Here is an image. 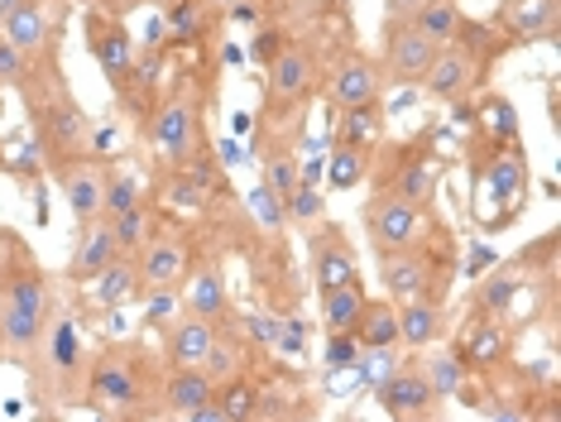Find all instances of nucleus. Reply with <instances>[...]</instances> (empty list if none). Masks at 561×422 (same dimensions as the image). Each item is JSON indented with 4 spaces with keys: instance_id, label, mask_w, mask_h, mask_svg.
Listing matches in <instances>:
<instances>
[{
    "instance_id": "nucleus-41",
    "label": "nucleus",
    "mask_w": 561,
    "mask_h": 422,
    "mask_svg": "<svg viewBox=\"0 0 561 422\" xmlns=\"http://www.w3.org/2000/svg\"><path fill=\"white\" fill-rule=\"evenodd\" d=\"M432 192H437V178H432V169H408L399 178V197H408L413 207H423Z\"/></svg>"
},
{
    "instance_id": "nucleus-51",
    "label": "nucleus",
    "mask_w": 561,
    "mask_h": 422,
    "mask_svg": "<svg viewBox=\"0 0 561 422\" xmlns=\"http://www.w3.org/2000/svg\"><path fill=\"white\" fill-rule=\"evenodd\" d=\"M274 54V34H264V38H254V58H270Z\"/></svg>"
},
{
    "instance_id": "nucleus-39",
    "label": "nucleus",
    "mask_w": 561,
    "mask_h": 422,
    "mask_svg": "<svg viewBox=\"0 0 561 422\" xmlns=\"http://www.w3.org/2000/svg\"><path fill=\"white\" fill-rule=\"evenodd\" d=\"M360 351H365V345L355 341V331H331V341H327V369H355Z\"/></svg>"
},
{
    "instance_id": "nucleus-19",
    "label": "nucleus",
    "mask_w": 561,
    "mask_h": 422,
    "mask_svg": "<svg viewBox=\"0 0 561 422\" xmlns=\"http://www.w3.org/2000/svg\"><path fill=\"white\" fill-rule=\"evenodd\" d=\"M461 10H456V0H423V5L413 10V30L417 34H427L432 44H451L456 34H461Z\"/></svg>"
},
{
    "instance_id": "nucleus-25",
    "label": "nucleus",
    "mask_w": 561,
    "mask_h": 422,
    "mask_svg": "<svg viewBox=\"0 0 561 422\" xmlns=\"http://www.w3.org/2000/svg\"><path fill=\"white\" fill-rule=\"evenodd\" d=\"M78 361H82L78 322H72V317H58L54 331H48V369H54V375H72Z\"/></svg>"
},
{
    "instance_id": "nucleus-12",
    "label": "nucleus",
    "mask_w": 561,
    "mask_h": 422,
    "mask_svg": "<svg viewBox=\"0 0 561 422\" xmlns=\"http://www.w3.org/2000/svg\"><path fill=\"white\" fill-rule=\"evenodd\" d=\"M169 355H173V365H207V351H211V341H216V331L207 327V317H178V322H169Z\"/></svg>"
},
{
    "instance_id": "nucleus-13",
    "label": "nucleus",
    "mask_w": 561,
    "mask_h": 422,
    "mask_svg": "<svg viewBox=\"0 0 561 422\" xmlns=\"http://www.w3.org/2000/svg\"><path fill=\"white\" fill-rule=\"evenodd\" d=\"M87 135H92V125H87V115L72 106V101H62V106L48 111L44 139L54 145L58 159H78V153H87Z\"/></svg>"
},
{
    "instance_id": "nucleus-53",
    "label": "nucleus",
    "mask_w": 561,
    "mask_h": 422,
    "mask_svg": "<svg viewBox=\"0 0 561 422\" xmlns=\"http://www.w3.org/2000/svg\"><path fill=\"white\" fill-rule=\"evenodd\" d=\"M149 5H169V0H149Z\"/></svg>"
},
{
    "instance_id": "nucleus-29",
    "label": "nucleus",
    "mask_w": 561,
    "mask_h": 422,
    "mask_svg": "<svg viewBox=\"0 0 561 422\" xmlns=\"http://www.w3.org/2000/svg\"><path fill=\"white\" fill-rule=\"evenodd\" d=\"M111 230H116V246L121 254H135L139 246H145V226H149V212H145V202H135V207H125L116 216H106Z\"/></svg>"
},
{
    "instance_id": "nucleus-24",
    "label": "nucleus",
    "mask_w": 561,
    "mask_h": 422,
    "mask_svg": "<svg viewBox=\"0 0 561 422\" xmlns=\"http://www.w3.org/2000/svg\"><path fill=\"white\" fill-rule=\"evenodd\" d=\"M360 312H365V293H360V284H341V288H327V293H322L327 331H355Z\"/></svg>"
},
{
    "instance_id": "nucleus-33",
    "label": "nucleus",
    "mask_w": 561,
    "mask_h": 422,
    "mask_svg": "<svg viewBox=\"0 0 561 422\" xmlns=\"http://www.w3.org/2000/svg\"><path fill=\"white\" fill-rule=\"evenodd\" d=\"M135 202H145V187H139L135 173H116L106 187H101V212H106V216L135 207Z\"/></svg>"
},
{
    "instance_id": "nucleus-1",
    "label": "nucleus",
    "mask_w": 561,
    "mask_h": 422,
    "mask_svg": "<svg viewBox=\"0 0 561 422\" xmlns=\"http://www.w3.org/2000/svg\"><path fill=\"white\" fill-rule=\"evenodd\" d=\"M5 312H0V341L10 345V351H34L44 337V317H48V288L44 278L34 274V269H24V274H10L5 284Z\"/></svg>"
},
{
    "instance_id": "nucleus-4",
    "label": "nucleus",
    "mask_w": 561,
    "mask_h": 422,
    "mask_svg": "<svg viewBox=\"0 0 561 422\" xmlns=\"http://www.w3.org/2000/svg\"><path fill=\"white\" fill-rule=\"evenodd\" d=\"M365 226L385 250H403L417 236V226H423V212L408 197H379L365 207Z\"/></svg>"
},
{
    "instance_id": "nucleus-50",
    "label": "nucleus",
    "mask_w": 561,
    "mask_h": 422,
    "mask_svg": "<svg viewBox=\"0 0 561 422\" xmlns=\"http://www.w3.org/2000/svg\"><path fill=\"white\" fill-rule=\"evenodd\" d=\"M10 284V254H5V236H0V293Z\"/></svg>"
},
{
    "instance_id": "nucleus-11",
    "label": "nucleus",
    "mask_w": 561,
    "mask_h": 422,
    "mask_svg": "<svg viewBox=\"0 0 561 422\" xmlns=\"http://www.w3.org/2000/svg\"><path fill=\"white\" fill-rule=\"evenodd\" d=\"M0 34H5L24 58L39 54V48L48 44V15H44V5H39V0H20L15 10H5V15H0Z\"/></svg>"
},
{
    "instance_id": "nucleus-43",
    "label": "nucleus",
    "mask_w": 561,
    "mask_h": 422,
    "mask_svg": "<svg viewBox=\"0 0 561 422\" xmlns=\"http://www.w3.org/2000/svg\"><path fill=\"white\" fill-rule=\"evenodd\" d=\"M24 72H30V62H24V54H20L15 44H10L5 34H0V82L15 87V82H24Z\"/></svg>"
},
{
    "instance_id": "nucleus-45",
    "label": "nucleus",
    "mask_w": 561,
    "mask_h": 422,
    "mask_svg": "<svg viewBox=\"0 0 561 422\" xmlns=\"http://www.w3.org/2000/svg\"><path fill=\"white\" fill-rule=\"evenodd\" d=\"M302 331H308L302 322H278V341L274 345H278V351H288V355L302 351Z\"/></svg>"
},
{
    "instance_id": "nucleus-3",
    "label": "nucleus",
    "mask_w": 561,
    "mask_h": 422,
    "mask_svg": "<svg viewBox=\"0 0 561 422\" xmlns=\"http://www.w3.org/2000/svg\"><path fill=\"white\" fill-rule=\"evenodd\" d=\"M437 389L427 384V375L417 365H403V369H389V379L379 384V408L389 418H432L437 413Z\"/></svg>"
},
{
    "instance_id": "nucleus-46",
    "label": "nucleus",
    "mask_w": 561,
    "mask_h": 422,
    "mask_svg": "<svg viewBox=\"0 0 561 422\" xmlns=\"http://www.w3.org/2000/svg\"><path fill=\"white\" fill-rule=\"evenodd\" d=\"M250 331H254V337H260V341H278V322H270V317H250Z\"/></svg>"
},
{
    "instance_id": "nucleus-42",
    "label": "nucleus",
    "mask_w": 561,
    "mask_h": 422,
    "mask_svg": "<svg viewBox=\"0 0 561 422\" xmlns=\"http://www.w3.org/2000/svg\"><path fill=\"white\" fill-rule=\"evenodd\" d=\"M490 192H494V202H514L518 192H523V169L514 159H504L500 169H494V183H490Z\"/></svg>"
},
{
    "instance_id": "nucleus-17",
    "label": "nucleus",
    "mask_w": 561,
    "mask_h": 422,
    "mask_svg": "<svg viewBox=\"0 0 561 422\" xmlns=\"http://www.w3.org/2000/svg\"><path fill=\"white\" fill-rule=\"evenodd\" d=\"M446 331V317L432 298H403V312H399V341L408 345H432Z\"/></svg>"
},
{
    "instance_id": "nucleus-49",
    "label": "nucleus",
    "mask_w": 561,
    "mask_h": 422,
    "mask_svg": "<svg viewBox=\"0 0 561 422\" xmlns=\"http://www.w3.org/2000/svg\"><path fill=\"white\" fill-rule=\"evenodd\" d=\"M231 10V20H240V24H250V20H260V10L250 5V0H236V5H226Z\"/></svg>"
},
{
    "instance_id": "nucleus-14",
    "label": "nucleus",
    "mask_w": 561,
    "mask_h": 422,
    "mask_svg": "<svg viewBox=\"0 0 561 422\" xmlns=\"http://www.w3.org/2000/svg\"><path fill=\"white\" fill-rule=\"evenodd\" d=\"M375 96H379V72L369 68L365 58H351L346 68L336 72V82H331V106H336V111L369 106Z\"/></svg>"
},
{
    "instance_id": "nucleus-47",
    "label": "nucleus",
    "mask_w": 561,
    "mask_h": 422,
    "mask_svg": "<svg viewBox=\"0 0 561 422\" xmlns=\"http://www.w3.org/2000/svg\"><path fill=\"white\" fill-rule=\"evenodd\" d=\"M484 418H494V422H528V413H518V408H508V403L484 408Z\"/></svg>"
},
{
    "instance_id": "nucleus-54",
    "label": "nucleus",
    "mask_w": 561,
    "mask_h": 422,
    "mask_svg": "<svg viewBox=\"0 0 561 422\" xmlns=\"http://www.w3.org/2000/svg\"><path fill=\"white\" fill-rule=\"evenodd\" d=\"M221 5H236V0H221Z\"/></svg>"
},
{
    "instance_id": "nucleus-26",
    "label": "nucleus",
    "mask_w": 561,
    "mask_h": 422,
    "mask_svg": "<svg viewBox=\"0 0 561 422\" xmlns=\"http://www.w3.org/2000/svg\"><path fill=\"white\" fill-rule=\"evenodd\" d=\"M187 312L207 317V322L226 312V278H221V269H202V274L193 278V288H187Z\"/></svg>"
},
{
    "instance_id": "nucleus-40",
    "label": "nucleus",
    "mask_w": 561,
    "mask_h": 422,
    "mask_svg": "<svg viewBox=\"0 0 561 422\" xmlns=\"http://www.w3.org/2000/svg\"><path fill=\"white\" fill-rule=\"evenodd\" d=\"M221 408L231 422H245V418H260V394L250 389V384H231V389L221 394Z\"/></svg>"
},
{
    "instance_id": "nucleus-5",
    "label": "nucleus",
    "mask_w": 561,
    "mask_h": 422,
    "mask_svg": "<svg viewBox=\"0 0 561 422\" xmlns=\"http://www.w3.org/2000/svg\"><path fill=\"white\" fill-rule=\"evenodd\" d=\"M92 403L96 408H130L139 403V369L121 355H101L92 369Z\"/></svg>"
},
{
    "instance_id": "nucleus-36",
    "label": "nucleus",
    "mask_w": 561,
    "mask_h": 422,
    "mask_svg": "<svg viewBox=\"0 0 561 422\" xmlns=\"http://www.w3.org/2000/svg\"><path fill=\"white\" fill-rule=\"evenodd\" d=\"M514 293H518V278L494 274V278H484V284H480L476 303H480V312H504V307L514 303Z\"/></svg>"
},
{
    "instance_id": "nucleus-31",
    "label": "nucleus",
    "mask_w": 561,
    "mask_h": 422,
    "mask_svg": "<svg viewBox=\"0 0 561 422\" xmlns=\"http://www.w3.org/2000/svg\"><path fill=\"white\" fill-rule=\"evenodd\" d=\"M508 20H514V30H523V34H552L557 30V0H518Z\"/></svg>"
},
{
    "instance_id": "nucleus-35",
    "label": "nucleus",
    "mask_w": 561,
    "mask_h": 422,
    "mask_svg": "<svg viewBox=\"0 0 561 422\" xmlns=\"http://www.w3.org/2000/svg\"><path fill=\"white\" fill-rule=\"evenodd\" d=\"M423 375H427L432 389H437V399H446V394L461 389V361H456V355H432Z\"/></svg>"
},
{
    "instance_id": "nucleus-10",
    "label": "nucleus",
    "mask_w": 561,
    "mask_h": 422,
    "mask_svg": "<svg viewBox=\"0 0 561 422\" xmlns=\"http://www.w3.org/2000/svg\"><path fill=\"white\" fill-rule=\"evenodd\" d=\"M379 278L393 298H427L432 293V269L423 254H403V250H389L385 264H379Z\"/></svg>"
},
{
    "instance_id": "nucleus-22",
    "label": "nucleus",
    "mask_w": 561,
    "mask_h": 422,
    "mask_svg": "<svg viewBox=\"0 0 561 422\" xmlns=\"http://www.w3.org/2000/svg\"><path fill=\"white\" fill-rule=\"evenodd\" d=\"M183 269H187V250L173 246V240H159V246H149L145 260H139V278L154 288H169L183 278Z\"/></svg>"
},
{
    "instance_id": "nucleus-38",
    "label": "nucleus",
    "mask_w": 561,
    "mask_h": 422,
    "mask_svg": "<svg viewBox=\"0 0 561 422\" xmlns=\"http://www.w3.org/2000/svg\"><path fill=\"white\" fill-rule=\"evenodd\" d=\"M250 212L260 216V226H284V197H278V192L270 187V183H260V187H250Z\"/></svg>"
},
{
    "instance_id": "nucleus-7",
    "label": "nucleus",
    "mask_w": 561,
    "mask_h": 422,
    "mask_svg": "<svg viewBox=\"0 0 561 422\" xmlns=\"http://www.w3.org/2000/svg\"><path fill=\"white\" fill-rule=\"evenodd\" d=\"M437 58V44L427 34H417L413 24H393L389 30V68L403 77V82H423L427 62Z\"/></svg>"
},
{
    "instance_id": "nucleus-21",
    "label": "nucleus",
    "mask_w": 561,
    "mask_h": 422,
    "mask_svg": "<svg viewBox=\"0 0 561 422\" xmlns=\"http://www.w3.org/2000/svg\"><path fill=\"white\" fill-rule=\"evenodd\" d=\"M274 87H270V96H274V106H288V101H298L302 92H308V77H312V62L308 54H278L274 62Z\"/></svg>"
},
{
    "instance_id": "nucleus-30",
    "label": "nucleus",
    "mask_w": 561,
    "mask_h": 422,
    "mask_svg": "<svg viewBox=\"0 0 561 422\" xmlns=\"http://www.w3.org/2000/svg\"><path fill=\"white\" fill-rule=\"evenodd\" d=\"M365 149H351V145H336L331 149V159H327V173H331V187H355L365 178Z\"/></svg>"
},
{
    "instance_id": "nucleus-16",
    "label": "nucleus",
    "mask_w": 561,
    "mask_h": 422,
    "mask_svg": "<svg viewBox=\"0 0 561 422\" xmlns=\"http://www.w3.org/2000/svg\"><path fill=\"white\" fill-rule=\"evenodd\" d=\"M135 288H139V264H130V260L121 254V260H111V264L92 278V303L116 312V307H125V303L135 298Z\"/></svg>"
},
{
    "instance_id": "nucleus-2",
    "label": "nucleus",
    "mask_w": 561,
    "mask_h": 422,
    "mask_svg": "<svg viewBox=\"0 0 561 422\" xmlns=\"http://www.w3.org/2000/svg\"><path fill=\"white\" fill-rule=\"evenodd\" d=\"M87 48H92L96 68H101V77H106L111 87H125L135 77V68H139L135 44H130V34H125L121 20H106V15L87 20Z\"/></svg>"
},
{
    "instance_id": "nucleus-37",
    "label": "nucleus",
    "mask_w": 561,
    "mask_h": 422,
    "mask_svg": "<svg viewBox=\"0 0 561 422\" xmlns=\"http://www.w3.org/2000/svg\"><path fill=\"white\" fill-rule=\"evenodd\" d=\"M264 183H270V187L278 192V197L288 202L293 192H298V183H302V178H298V163H293L288 153H274V159L264 163Z\"/></svg>"
},
{
    "instance_id": "nucleus-52",
    "label": "nucleus",
    "mask_w": 561,
    "mask_h": 422,
    "mask_svg": "<svg viewBox=\"0 0 561 422\" xmlns=\"http://www.w3.org/2000/svg\"><path fill=\"white\" fill-rule=\"evenodd\" d=\"M408 5L417 10V5H423V0H389V15H393V20H399V15H408Z\"/></svg>"
},
{
    "instance_id": "nucleus-44",
    "label": "nucleus",
    "mask_w": 561,
    "mask_h": 422,
    "mask_svg": "<svg viewBox=\"0 0 561 422\" xmlns=\"http://www.w3.org/2000/svg\"><path fill=\"white\" fill-rule=\"evenodd\" d=\"M355 369H360V379L365 384H385L389 379V369H393V355L389 351H360V361H355Z\"/></svg>"
},
{
    "instance_id": "nucleus-28",
    "label": "nucleus",
    "mask_w": 561,
    "mask_h": 422,
    "mask_svg": "<svg viewBox=\"0 0 561 422\" xmlns=\"http://www.w3.org/2000/svg\"><path fill=\"white\" fill-rule=\"evenodd\" d=\"M480 125L490 130V139H518V115L508 106V96L490 92L480 101Z\"/></svg>"
},
{
    "instance_id": "nucleus-15",
    "label": "nucleus",
    "mask_w": 561,
    "mask_h": 422,
    "mask_svg": "<svg viewBox=\"0 0 561 422\" xmlns=\"http://www.w3.org/2000/svg\"><path fill=\"white\" fill-rule=\"evenodd\" d=\"M423 82H427V92L442 96V101L461 96L470 87V54H461V48H437V58L427 62Z\"/></svg>"
},
{
    "instance_id": "nucleus-8",
    "label": "nucleus",
    "mask_w": 561,
    "mask_h": 422,
    "mask_svg": "<svg viewBox=\"0 0 561 422\" xmlns=\"http://www.w3.org/2000/svg\"><path fill=\"white\" fill-rule=\"evenodd\" d=\"M154 145H159L163 159H187V153H193V145H197V115H193V106H187L183 96L169 101V106L159 111Z\"/></svg>"
},
{
    "instance_id": "nucleus-34",
    "label": "nucleus",
    "mask_w": 561,
    "mask_h": 422,
    "mask_svg": "<svg viewBox=\"0 0 561 422\" xmlns=\"http://www.w3.org/2000/svg\"><path fill=\"white\" fill-rule=\"evenodd\" d=\"M346 115V125H341V145H351V149H365L369 139L379 135V115H375V101L369 106H355V111H341Z\"/></svg>"
},
{
    "instance_id": "nucleus-32",
    "label": "nucleus",
    "mask_w": 561,
    "mask_h": 422,
    "mask_svg": "<svg viewBox=\"0 0 561 422\" xmlns=\"http://www.w3.org/2000/svg\"><path fill=\"white\" fill-rule=\"evenodd\" d=\"M504 351H508V337H504V331L500 327H470L466 331V355H470V361H476V365H484V361H504Z\"/></svg>"
},
{
    "instance_id": "nucleus-27",
    "label": "nucleus",
    "mask_w": 561,
    "mask_h": 422,
    "mask_svg": "<svg viewBox=\"0 0 561 422\" xmlns=\"http://www.w3.org/2000/svg\"><path fill=\"white\" fill-rule=\"evenodd\" d=\"M163 34L173 38V44H187V38L202 34V0H169L163 5Z\"/></svg>"
},
{
    "instance_id": "nucleus-20",
    "label": "nucleus",
    "mask_w": 561,
    "mask_h": 422,
    "mask_svg": "<svg viewBox=\"0 0 561 422\" xmlns=\"http://www.w3.org/2000/svg\"><path fill=\"white\" fill-rule=\"evenodd\" d=\"M355 341L365 345V351H393L399 345V312H393L389 303H365L360 322H355Z\"/></svg>"
},
{
    "instance_id": "nucleus-6",
    "label": "nucleus",
    "mask_w": 561,
    "mask_h": 422,
    "mask_svg": "<svg viewBox=\"0 0 561 422\" xmlns=\"http://www.w3.org/2000/svg\"><path fill=\"white\" fill-rule=\"evenodd\" d=\"M111 260H121V246H116V230H111V221H82V240H78V254H72L68 274L78 278V284H92V278Z\"/></svg>"
},
{
    "instance_id": "nucleus-23",
    "label": "nucleus",
    "mask_w": 561,
    "mask_h": 422,
    "mask_svg": "<svg viewBox=\"0 0 561 422\" xmlns=\"http://www.w3.org/2000/svg\"><path fill=\"white\" fill-rule=\"evenodd\" d=\"M101 187H106V178L92 173V169H72L68 178H62L68 212L78 216V221H96V216H101Z\"/></svg>"
},
{
    "instance_id": "nucleus-48",
    "label": "nucleus",
    "mask_w": 561,
    "mask_h": 422,
    "mask_svg": "<svg viewBox=\"0 0 561 422\" xmlns=\"http://www.w3.org/2000/svg\"><path fill=\"white\" fill-rule=\"evenodd\" d=\"M484 264H494V250L490 246H476V250H470V274H484Z\"/></svg>"
},
{
    "instance_id": "nucleus-9",
    "label": "nucleus",
    "mask_w": 561,
    "mask_h": 422,
    "mask_svg": "<svg viewBox=\"0 0 561 422\" xmlns=\"http://www.w3.org/2000/svg\"><path fill=\"white\" fill-rule=\"evenodd\" d=\"M312 269H317V288H341V284H355V254L346 246V236L341 230H327V236H317L312 246Z\"/></svg>"
},
{
    "instance_id": "nucleus-18",
    "label": "nucleus",
    "mask_w": 561,
    "mask_h": 422,
    "mask_svg": "<svg viewBox=\"0 0 561 422\" xmlns=\"http://www.w3.org/2000/svg\"><path fill=\"white\" fill-rule=\"evenodd\" d=\"M207 399H211V379L202 375L197 365H178L173 379L163 384V403H169L178 418H187L197 403H207Z\"/></svg>"
}]
</instances>
